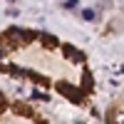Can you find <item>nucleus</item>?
I'll return each mask as SVG.
<instances>
[{"label":"nucleus","instance_id":"f257e3e1","mask_svg":"<svg viewBox=\"0 0 124 124\" xmlns=\"http://www.w3.org/2000/svg\"><path fill=\"white\" fill-rule=\"evenodd\" d=\"M57 92L65 94L70 102H75V104H82V102H85V92L77 89V87H72V85H67V82H57Z\"/></svg>","mask_w":124,"mask_h":124},{"label":"nucleus","instance_id":"f03ea898","mask_svg":"<svg viewBox=\"0 0 124 124\" xmlns=\"http://www.w3.org/2000/svg\"><path fill=\"white\" fill-rule=\"evenodd\" d=\"M37 40H42V45H45L47 50H55V47L60 45V40H57L55 35H47V32H37Z\"/></svg>","mask_w":124,"mask_h":124},{"label":"nucleus","instance_id":"7ed1b4c3","mask_svg":"<svg viewBox=\"0 0 124 124\" xmlns=\"http://www.w3.org/2000/svg\"><path fill=\"white\" fill-rule=\"evenodd\" d=\"M62 50H65V55H67V57H75V60H79V62H85V55H82L79 50H75L72 45H62Z\"/></svg>","mask_w":124,"mask_h":124},{"label":"nucleus","instance_id":"20e7f679","mask_svg":"<svg viewBox=\"0 0 124 124\" xmlns=\"http://www.w3.org/2000/svg\"><path fill=\"white\" fill-rule=\"evenodd\" d=\"M82 87H85V92H89L92 89V75L85 70V77H82Z\"/></svg>","mask_w":124,"mask_h":124},{"label":"nucleus","instance_id":"39448f33","mask_svg":"<svg viewBox=\"0 0 124 124\" xmlns=\"http://www.w3.org/2000/svg\"><path fill=\"white\" fill-rule=\"evenodd\" d=\"M8 52H10V45H3V40H0V60H3Z\"/></svg>","mask_w":124,"mask_h":124},{"label":"nucleus","instance_id":"423d86ee","mask_svg":"<svg viewBox=\"0 0 124 124\" xmlns=\"http://www.w3.org/2000/svg\"><path fill=\"white\" fill-rule=\"evenodd\" d=\"M5 107H8V99H5V97H3V92H0V112H3V109H5Z\"/></svg>","mask_w":124,"mask_h":124},{"label":"nucleus","instance_id":"0eeeda50","mask_svg":"<svg viewBox=\"0 0 124 124\" xmlns=\"http://www.w3.org/2000/svg\"><path fill=\"white\" fill-rule=\"evenodd\" d=\"M77 3H79V0H67L65 8H70V10H72V8H77Z\"/></svg>","mask_w":124,"mask_h":124}]
</instances>
